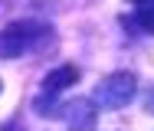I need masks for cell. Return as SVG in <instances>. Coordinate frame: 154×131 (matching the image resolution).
<instances>
[{
	"instance_id": "4",
	"label": "cell",
	"mask_w": 154,
	"mask_h": 131,
	"mask_svg": "<svg viewBox=\"0 0 154 131\" xmlns=\"http://www.w3.org/2000/svg\"><path fill=\"white\" fill-rule=\"evenodd\" d=\"M79 82V69L75 66H56L46 79H43V92H56L59 95L62 89H69V85H75Z\"/></svg>"
},
{
	"instance_id": "2",
	"label": "cell",
	"mask_w": 154,
	"mask_h": 131,
	"mask_svg": "<svg viewBox=\"0 0 154 131\" xmlns=\"http://www.w3.org/2000/svg\"><path fill=\"white\" fill-rule=\"evenodd\" d=\"M138 92V79L131 72H112L95 85V105L98 108H125Z\"/></svg>"
},
{
	"instance_id": "3",
	"label": "cell",
	"mask_w": 154,
	"mask_h": 131,
	"mask_svg": "<svg viewBox=\"0 0 154 131\" xmlns=\"http://www.w3.org/2000/svg\"><path fill=\"white\" fill-rule=\"evenodd\" d=\"M62 118H66L69 131H92L95 118H98V105L92 98H75L62 108Z\"/></svg>"
},
{
	"instance_id": "5",
	"label": "cell",
	"mask_w": 154,
	"mask_h": 131,
	"mask_svg": "<svg viewBox=\"0 0 154 131\" xmlns=\"http://www.w3.org/2000/svg\"><path fill=\"white\" fill-rule=\"evenodd\" d=\"M131 3L138 7V13H134L138 26L148 30V33H154V0H131Z\"/></svg>"
},
{
	"instance_id": "1",
	"label": "cell",
	"mask_w": 154,
	"mask_h": 131,
	"mask_svg": "<svg viewBox=\"0 0 154 131\" xmlns=\"http://www.w3.org/2000/svg\"><path fill=\"white\" fill-rule=\"evenodd\" d=\"M43 36H49V26H43V23H33V20L10 23V26L0 30V56L3 59H17Z\"/></svg>"
},
{
	"instance_id": "6",
	"label": "cell",
	"mask_w": 154,
	"mask_h": 131,
	"mask_svg": "<svg viewBox=\"0 0 154 131\" xmlns=\"http://www.w3.org/2000/svg\"><path fill=\"white\" fill-rule=\"evenodd\" d=\"M148 111H154V92H151V98H148Z\"/></svg>"
}]
</instances>
